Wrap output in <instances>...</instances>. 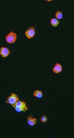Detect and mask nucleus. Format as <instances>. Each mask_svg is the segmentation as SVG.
Instances as JSON below:
<instances>
[{"label": "nucleus", "instance_id": "1", "mask_svg": "<svg viewBox=\"0 0 74 138\" xmlns=\"http://www.w3.org/2000/svg\"><path fill=\"white\" fill-rule=\"evenodd\" d=\"M19 100V98L18 95L14 93H12L9 96L6 100V103L11 105L14 104Z\"/></svg>", "mask_w": 74, "mask_h": 138}, {"label": "nucleus", "instance_id": "2", "mask_svg": "<svg viewBox=\"0 0 74 138\" xmlns=\"http://www.w3.org/2000/svg\"><path fill=\"white\" fill-rule=\"evenodd\" d=\"M17 39V35L13 31H11L6 36L5 39L8 43L12 44L14 43Z\"/></svg>", "mask_w": 74, "mask_h": 138}, {"label": "nucleus", "instance_id": "3", "mask_svg": "<svg viewBox=\"0 0 74 138\" xmlns=\"http://www.w3.org/2000/svg\"><path fill=\"white\" fill-rule=\"evenodd\" d=\"M36 34V31L34 27H29L25 32V35L28 38L30 39L33 38Z\"/></svg>", "mask_w": 74, "mask_h": 138}, {"label": "nucleus", "instance_id": "4", "mask_svg": "<svg viewBox=\"0 0 74 138\" xmlns=\"http://www.w3.org/2000/svg\"><path fill=\"white\" fill-rule=\"evenodd\" d=\"M10 51L8 48L5 47H1L0 49V55L2 58H6L9 55Z\"/></svg>", "mask_w": 74, "mask_h": 138}, {"label": "nucleus", "instance_id": "5", "mask_svg": "<svg viewBox=\"0 0 74 138\" xmlns=\"http://www.w3.org/2000/svg\"><path fill=\"white\" fill-rule=\"evenodd\" d=\"M37 119L32 116H28L27 117V123L31 126L35 125L37 123Z\"/></svg>", "mask_w": 74, "mask_h": 138}, {"label": "nucleus", "instance_id": "6", "mask_svg": "<svg viewBox=\"0 0 74 138\" xmlns=\"http://www.w3.org/2000/svg\"><path fill=\"white\" fill-rule=\"evenodd\" d=\"M62 70H63V68H62V66L58 62L56 63L54 65L53 68V72L55 74H58L62 71Z\"/></svg>", "mask_w": 74, "mask_h": 138}, {"label": "nucleus", "instance_id": "7", "mask_svg": "<svg viewBox=\"0 0 74 138\" xmlns=\"http://www.w3.org/2000/svg\"><path fill=\"white\" fill-rule=\"evenodd\" d=\"M12 107H26V104L25 102L23 101H18L16 103L12 105Z\"/></svg>", "mask_w": 74, "mask_h": 138}, {"label": "nucleus", "instance_id": "8", "mask_svg": "<svg viewBox=\"0 0 74 138\" xmlns=\"http://www.w3.org/2000/svg\"><path fill=\"white\" fill-rule=\"evenodd\" d=\"M33 96L38 99H41L43 96V93L42 91L39 89L35 90L33 93Z\"/></svg>", "mask_w": 74, "mask_h": 138}, {"label": "nucleus", "instance_id": "9", "mask_svg": "<svg viewBox=\"0 0 74 138\" xmlns=\"http://www.w3.org/2000/svg\"><path fill=\"white\" fill-rule=\"evenodd\" d=\"M14 108L15 110L18 113H21L22 112H26L28 110V107L26 106L25 107H14Z\"/></svg>", "mask_w": 74, "mask_h": 138}, {"label": "nucleus", "instance_id": "10", "mask_svg": "<svg viewBox=\"0 0 74 138\" xmlns=\"http://www.w3.org/2000/svg\"><path fill=\"white\" fill-rule=\"evenodd\" d=\"M51 25L53 27H57L59 24V20L56 19L52 18L50 20Z\"/></svg>", "mask_w": 74, "mask_h": 138}, {"label": "nucleus", "instance_id": "11", "mask_svg": "<svg viewBox=\"0 0 74 138\" xmlns=\"http://www.w3.org/2000/svg\"><path fill=\"white\" fill-rule=\"evenodd\" d=\"M55 16L57 19H61L63 17L62 12L60 11H58L55 14Z\"/></svg>", "mask_w": 74, "mask_h": 138}, {"label": "nucleus", "instance_id": "12", "mask_svg": "<svg viewBox=\"0 0 74 138\" xmlns=\"http://www.w3.org/2000/svg\"><path fill=\"white\" fill-rule=\"evenodd\" d=\"M48 120V118L46 115H43L40 118V121L41 123H46Z\"/></svg>", "mask_w": 74, "mask_h": 138}]
</instances>
